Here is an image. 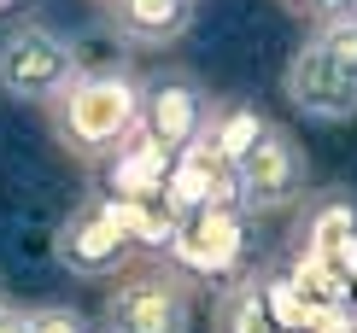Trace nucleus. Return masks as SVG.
<instances>
[{
  "label": "nucleus",
  "instance_id": "obj_3",
  "mask_svg": "<svg viewBox=\"0 0 357 333\" xmlns=\"http://www.w3.org/2000/svg\"><path fill=\"white\" fill-rule=\"evenodd\" d=\"M77 70H82L77 47H70L59 29L36 24V18L12 24L6 36H0V94H12V100L53 105L70 82H77Z\"/></svg>",
  "mask_w": 357,
  "mask_h": 333
},
{
  "label": "nucleus",
  "instance_id": "obj_13",
  "mask_svg": "<svg viewBox=\"0 0 357 333\" xmlns=\"http://www.w3.org/2000/svg\"><path fill=\"white\" fill-rule=\"evenodd\" d=\"M29 333H88L70 304H29Z\"/></svg>",
  "mask_w": 357,
  "mask_h": 333
},
{
  "label": "nucleus",
  "instance_id": "obj_14",
  "mask_svg": "<svg viewBox=\"0 0 357 333\" xmlns=\"http://www.w3.org/2000/svg\"><path fill=\"white\" fill-rule=\"evenodd\" d=\"M0 333H29V310L6 304V310H0Z\"/></svg>",
  "mask_w": 357,
  "mask_h": 333
},
{
  "label": "nucleus",
  "instance_id": "obj_6",
  "mask_svg": "<svg viewBox=\"0 0 357 333\" xmlns=\"http://www.w3.org/2000/svg\"><path fill=\"white\" fill-rule=\"evenodd\" d=\"M241 170V210H287L293 199H305V153L281 123H264L258 146L234 164Z\"/></svg>",
  "mask_w": 357,
  "mask_h": 333
},
{
  "label": "nucleus",
  "instance_id": "obj_17",
  "mask_svg": "<svg viewBox=\"0 0 357 333\" xmlns=\"http://www.w3.org/2000/svg\"><path fill=\"white\" fill-rule=\"evenodd\" d=\"M100 6H106V0H100Z\"/></svg>",
  "mask_w": 357,
  "mask_h": 333
},
{
  "label": "nucleus",
  "instance_id": "obj_16",
  "mask_svg": "<svg viewBox=\"0 0 357 333\" xmlns=\"http://www.w3.org/2000/svg\"><path fill=\"white\" fill-rule=\"evenodd\" d=\"M6 304H12V298H6V281H0V310H6Z\"/></svg>",
  "mask_w": 357,
  "mask_h": 333
},
{
  "label": "nucleus",
  "instance_id": "obj_5",
  "mask_svg": "<svg viewBox=\"0 0 357 333\" xmlns=\"http://www.w3.org/2000/svg\"><path fill=\"white\" fill-rule=\"evenodd\" d=\"M53 257L70 269V275H82V281H117L129 263H135V246H129V234L112 222L106 199H88V205H77L65 222H59Z\"/></svg>",
  "mask_w": 357,
  "mask_h": 333
},
{
  "label": "nucleus",
  "instance_id": "obj_10",
  "mask_svg": "<svg viewBox=\"0 0 357 333\" xmlns=\"http://www.w3.org/2000/svg\"><path fill=\"white\" fill-rule=\"evenodd\" d=\"M357 246V199L351 193H328V199L310 205L305 234H299V263H340Z\"/></svg>",
  "mask_w": 357,
  "mask_h": 333
},
{
  "label": "nucleus",
  "instance_id": "obj_12",
  "mask_svg": "<svg viewBox=\"0 0 357 333\" xmlns=\"http://www.w3.org/2000/svg\"><path fill=\"white\" fill-rule=\"evenodd\" d=\"M211 333H275L270 304H264V275H241L222 286L211 310Z\"/></svg>",
  "mask_w": 357,
  "mask_h": 333
},
{
  "label": "nucleus",
  "instance_id": "obj_2",
  "mask_svg": "<svg viewBox=\"0 0 357 333\" xmlns=\"http://www.w3.org/2000/svg\"><path fill=\"white\" fill-rule=\"evenodd\" d=\"M193 275L176 269L170 257H146L129 263L112 281L100 327L106 333H193Z\"/></svg>",
  "mask_w": 357,
  "mask_h": 333
},
{
  "label": "nucleus",
  "instance_id": "obj_15",
  "mask_svg": "<svg viewBox=\"0 0 357 333\" xmlns=\"http://www.w3.org/2000/svg\"><path fill=\"white\" fill-rule=\"evenodd\" d=\"M281 6H287V12H299V18H317V12H322V0H281Z\"/></svg>",
  "mask_w": 357,
  "mask_h": 333
},
{
  "label": "nucleus",
  "instance_id": "obj_9",
  "mask_svg": "<svg viewBox=\"0 0 357 333\" xmlns=\"http://www.w3.org/2000/svg\"><path fill=\"white\" fill-rule=\"evenodd\" d=\"M106 24L129 47H176L193 29V0H106Z\"/></svg>",
  "mask_w": 357,
  "mask_h": 333
},
{
  "label": "nucleus",
  "instance_id": "obj_8",
  "mask_svg": "<svg viewBox=\"0 0 357 333\" xmlns=\"http://www.w3.org/2000/svg\"><path fill=\"white\" fill-rule=\"evenodd\" d=\"M281 88H287L293 111L317 117V123H340V117H357V82L334 65L328 53H322V41H317V36H310L305 47L293 53V65H287V77H281Z\"/></svg>",
  "mask_w": 357,
  "mask_h": 333
},
{
  "label": "nucleus",
  "instance_id": "obj_11",
  "mask_svg": "<svg viewBox=\"0 0 357 333\" xmlns=\"http://www.w3.org/2000/svg\"><path fill=\"white\" fill-rule=\"evenodd\" d=\"M258 134H264V117L252 111V105H211L199 146H205L217 164H241L252 146H258Z\"/></svg>",
  "mask_w": 357,
  "mask_h": 333
},
{
  "label": "nucleus",
  "instance_id": "obj_4",
  "mask_svg": "<svg viewBox=\"0 0 357 333\" xmlns=\"http://www.w3.org/2000/svg\"><path fill=\"white\" fill-rule=\"evenodd\" d=\"M205 117H211V100H205V88L193 82L188 70H165V77L141 82V123H135V129H141L170 164L205 134Z\"/></svg>",
  "mask_w": 357,
  "mask_h": 333
},
{
  "label": "nucleus",
  "instance_id": "obj_1",
  "mask_svg": "<svg viewBox=\"0 0 357 333\" xmlns=\"http://www.w3.org/2000/svg\"><path fill=\"white\" fill-rule=\"evenodd\" d=\"M47 117H53V141L65 146L70 158L100 164L135 134V123H141V82L129 77V70H77V82L47 105Z\"/></svg>",
  "mask_w": 357,
  "mask_h": 333
},
{
  "label": "nucleus",
  "instance_id": "obj_7",
  "mask_svg": "<svg viewBox=\"0 0 357 333\" xmlns=\"http://www.w3.org/2000/svg\"><path fill=\"white\" fill-rule=\"evenodd\" d=\"M246 251L241 210H188L170 234V263L188 275H234Z\"/></svg>",
  "mask_w": 357,
  "mask_h": 333
}]
</instances>
